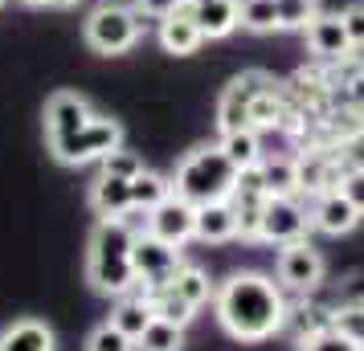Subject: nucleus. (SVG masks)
I'll use <instances>...</instances> for the list:
<instances>
[{"label":"nucleus","mask_w":364,"mask_h":351,"mask_svg":"<svg viewBox=\"0 0 364 351\" xmlns=\"http://www.w3.org/2000/svg\"><path fill=\"white\" fill-rule=\"evenodd\" d=\"M213 306L221 327L242 343H262L287 323L282 290L266 274H233L230 282L217 290Z\"/></svg>","instance_id":"f257e3e1"},{"label":"nucleus","mask_w":364,"mask_h":351,"mask_svg":"<svg viewBox=\"0 0 364 351\" xmlns=\"http://www.w3.org/2000/svg\"><path fill=\"white\" fill-rule=\"evenodd\" d=\"M217 127L230 131H287V82L266 69L237 74L217 102Z\"/></svg>","instance_id":"f03ea898"},{"label":"nucleus","mask_w":364,"mask_h":351,"mask_svg":"<svg viewBox=\"0 0 364 351\" xmlns=\"http://www.w3.org/2000/svg\"><path fill=\"white\" fill-rule=\"evenodd\" d=\"M132 241L135 233L127 229L123 217L99 221V229L90 233V253H86V278L99 294H115L123 299L135 286V269H132Z\"/></svg>","instance_id":"7ed1b4c3"},{"label":"nucleus","mask_w":364,"mask_h":351,"mask_svg":"<svg viewBox=\"0 0 364 351\" xmlns=\"http://www.w3.org/2000/svg\"><path fill=\"white\" fill-rule=\"evenodd\" d=\"M237 176L242 172L225 160L221 143H213V147H197L184 155L176 176H172V192L200 208V204H213V201H230L233 188H237Z\"/></svg>","instance_id":"20e7f679"},{"label":"nucleus","mask_w":364,"mask_h":351,"mask_svg":"<svg viewBox=\"0 0 364 351\" xmlns=\"http://www.w3.org/2000/svg\"><path fill=\"white\" fill-rule=\"evenodd\" d=\"M86 45L102 57H115V53H127L139 45L144 37V13L135 4H119V0H102L90 9V17L82 25Z\"/></svg>","instance_id":"39448f33"},{"label":"nucleus","mask_w":364,"mask_h":351,"mask_svg":"<svg viewBox=\"0 0 364 351\" xmlns=\"http://www.w3.org/2000/svg\"><path fill=\"white\" fill-rule=\"evenodd\" d=\"M115 147H123V127L115 118L95 115L90 123H82L78 131H70L66 139L50 143L53 160L66 167H82V164H99L102 155H111Z\"/></svg>","instance_id":"423d86ee"},{"label":"nucleus","mask_w":364,"mask_h":351,"mask_svg":"<svg viewBox=\"0 0 364 351\" xmlns=\"http://www.w3.org/2000/svg\"><path fill=\"white\" fill-rule=\"evenodd\" d=\"M181 266L184 262H181V250L176 245H168V241H160V237H151V233H135L132 269H135V286H144V294L168 286Z\"/></svg>","instance_id":"0eeeda50"},{"label":"nucleus","mask_w":364,"mask_h":351,"mask_svg":"<svg viewBox=\"0 0 364 351\" xmlns=\"http://www.w3.org/2000/svg\"><path fill=\"white\" fill-rule=\"evenodd\" d=\"M307 225H311V217L303 213V204L295 196H266L262 221H258V241L291 245V241H303L307 237Z\"/></svg>","instance_id":"6e6552de"},{"label":"nucleus","mask_w":364,"mask_h":351,"mask_svg":"<svg viewBox=\"0 0 364 351\" xmlns=\"http://www.w3.org/2000/svg\"><path fill=\"white\" fill-rule=\"evenodd\" d=\"M193 229H197V204H188L176 192L148 213V233L168 241V245H176V250H181L184 241H193Z\"/></svg>","instance_id":"1a4fd4ad"},{"label":"nucleus","mask_w":364,"mask_h":351,"mask_svg":"<svg viewBox=\"0 0 364 351\" xmlns=\"http://www.w3.org/2000/svg\"><path fill=\"white\" fill-rule=\"evenodd\" d=\"M279 282L287 290H299V294H307L315 286L323 282V257L319 250L307 245V237L303 241H291V245H282L279 253Z\"/></svg>","instance_id":"9d476101"},{"label":"nucleus","mask_w":364,"mask_h":351,"mask_svg":"<svg viewBox=\"0 0 364 351\" xmlns=\"http://www.w3.org/2000/svg\"><path fill=\"white\" fill-rule=\"evenodd\" d=\"M303 41H307V50H311L315 62H340L348 53H356L352 41H348V33H344L340 13H319V17L303 29Z\"/></svg>","instance_id":"9b49d317"},{"label":"nucleus","mask_w":364,"mask_h":351,"mask_svg":"<svg viewBox=\"0 0 364 351\" xmlns=\"http://www.w3.org/2000/svg\"><path fill=\"white\" fill-rule=\"evenodd\" d=\"M90 118H95V111H90V102H86L82 94L58 90V94H50V102H46V139L58 143V139H66L70 131H78L82 123H90Z\"/></svg>","instance_id":"f8f14e48"},{"label":"nucleus","mask_w":364,"mask_h":351,"mask_svg":"<svg viewBox=\"0 0 364 351\" xmlns=\"http://www.w3.org/2000/svg\"><path fill=\"white\" fill-rule=\"evenodd\" d=\"M360 208L348 201L340 188H331V192H319L311 204V225L319 229V233H328V237H344L352 233L356 225H360Z\"/></svg>","instance_id":"ddd939ff"},{"label":"nucleus","mask_w":364,"mask_h":351,"mask_svg":"<svg viewBox=\"0 0 364 351\" xmlns=\"http://www.w3.org/2000/svg\"><path fill=\"white\" fill-rule=\"evenodd\" d=\"M205 41H221L237 29V0H184Z\"/></svg>","instance_id":"4468645a"},{"label":"nucleus","mask_w":364,"mask_h":351,"mask_svg":"<svg viewBox=\"0 0 364 351\" xmlns=\"http://www.w3.org/2000/svg\"><path fill=\"white\" fill-rule=\"evenodd\" d=\"M156 37H160L164 53H176V57H188V53H197L200 45H205V33L197 29V21H193V13H188V9H176L172 17L160 21Z\"/></svg>","instance_id":"2eb2a0df"},{"label":"nucleus","mask_w":364,"mask_h":351,"mask_svg":"<svg viewBox=\"0 0 364 351\" xmlns=\"http://www.w3.org/2000/svg\"><path fill=\"white\" fill-rule=\"evenodd\" d=\"M197 241H209V245H221V241H233L237 237V213H233L230 201H213L197 208V229H193Z\"/></svg>","instance_id":"dca6fc26"},{"label":"nucleus","mask_w":364,"mask_h":351,"mask_svg":"<svg viewBox=\"0 0 364 351\" xmlns=\"http://www.w3.org/2000/svg\"><path fill=\"white\" fill-rule=\"evenodd\" d=\"M90 208L99 213V221L123 217L132 208V180H119V176H102L99 172V180L90 188Z\"/></svg>","instance_id":"f3484780"},{"label":"nucleus","mask_w":364,"mask_h":351,"mask_svg":"<svg viewBox=\"0 0 364 351\" xmlns=\"http://www.w3.org/2000/svg\"><path fill=\"white\" fill-rule=\"evenodd\" d=\"M0 351H53V331L37 318H21L0 335Z\"/></svg>","instance_id":"a211bd4d"},{"label":"nucleus","mask_w":364,"mask_h":351,"mask_svg":"<svg viewBox=\"0 0 364 351\" xmlns=\"http://www.w3.org/2000/svg\"><path fill=\"white\" fill-rule=\"evenodd\" d=\"M221 151L237 172H250V167L262 164V135L258 131H230L221 135Z\"/></svg>","instance_id":"6ab92c4d"},{"label":"nucleus","mask_w":364,"mask_h":351,"mask_svg":"<svg viewBox=\"0 0 364 351\" xmlns=\"http://www.w3.org/2000/svg\"><path fill=\"white\" fill-rule=\"evenodd\" d=\"M151 306V318H164V323H176V327H188L193 315H197V306H188V302L172 290V286H160V290H148L144 294Z\"/></svg>","instance_id":"aec40b11"},{"label":"nucleus","mask_w":364,"mask_h":351,"mask_svg":"<svg viewBox=\"0 0 364 351\" xmlns=\"http://www.w3.org/2000/svg\"><path fill=\"white\" fill-rule=\"evenodd\" d=\"M262 188L266 196H295L299 192V164L295 160H262Z\"/></svg>","instance_id":"412c9836"},{"label":"nucleus","mask_w":364,"mask_h":351,"mask_svg":"<svg viewBox=\"0 0 364 351\" xmlns=\"http://www.w3.org/2000/svg\"><path fill=\"white\" fill-rule=\"evenodd\" d=\"M172 196V180H164V176H156V172H139L132 180V208H139V213H151L160 201H168Z\"/></svg>","instance_id":"4be33fe9"},{"label":"nucleus","mask_w":364,"mask_h":351,"mask_svg":"<svg viewBox=\"0 0 364 351\" xmlns=\"http://www.w3.org/2000/svg\"><path fill=\"white\" fill-rule=\"evenodd\" d=\"M111 323H115L119 331L127 335V339H139L144 335V327L151 323V306H148V299L139 294V299H119V306L111 311Z\"/></svg>","instance_id":"5701e85b"},{"label":"nucleus","mask_w":364,"mask_h":351,"mask_svg":"<svg viewBox=\"0 0 364 351\" xmlns=\"http://www.w3.org/2000/svg\"><path fill=\"white\" fill-rule=\"evenodd\" d=\"M237 29H246V33H274L279 29L274 0H237Z\"/></svg>","instance_id":"b1692460"},{"label":"nucleus","mask_w":364,"mask_h":351,"mask_svg":"<svg viewBox=\"0 0 364 351\" xmlns=\"http://www.w3.org/2000/svg\"><path fill=\"white\" fill-rule=\"evenodd\" d=\"M168 286H172L188 306H197V311L209 302V294H213V290H209V278H205V269H197V266H181L176 274H172V282Z\"/></svg>","instance_id":"393cba45"},{"label":"nucleus","mask_w":364,"mask_h":351,"mask_svg":"<svg viewBox=\"0 0 364 351\" xmlns=\"http://www.w3.org/2000/svg\"><path fill=\"white\" fill-rule=\"evenodd\" d=\"M135 343H139V351H181L184 347V327L164 323V318H151Z\"/></svg>","instance_id":"a878e982"},{"label":"nucleus","mask_w":364,"mask_h":351,"mask_svg":"<svg viewBox=\"0 0 364 351\" xmlns=\"http://www.w3.org/2000/svg\"><path fill=\"white\" fill-rule=\"evenodd\" d=\"M282 33H303L315 17H319V0H274Z\"/></svg>","instance_id":"bb28decb"},{"label":"nucleus","mask_w":364,"mask_h":351,"mask_svg":"<svg viewBox=\"0 0 364 351\" xmlns=\"http://www.w3.org/2000/svg\"><path fill=\"white\" fill-rule=\"evenodd\" d=\"M99 164H102V176H119V180H135L144 172V160L127 147H115L111 155H102Z\"/></svg>","instance_id":"cd10ccee"},{"label":"nucleus","mask_w":364,"mask_h":351,"mask_svg":"<svg viewBox=\"0 0 364 351\" xmlns=\"http://www.w3.org/2000/svg\"><path fill=\"white\" fill-rule=\"evenodd\" d=\"M86 351H135V339H127L115 323H102L99 331H90Z\"/></svg>","instance_id":"c85d7f7f"},{"label":"nucleus","mask_w":364,"mask_h":351,"mask_svg":"<svg viewBox=\"0 0 364 351\" xmlns=\"http://www.w3.org/2000/svg\"><path fill=\"white\" fill-rule=\"evenodd\" d=\"M331 327L344 335V339L360 343V339H364V302H356V306H344L340 315H331Z\"/></svg>","instance_id":"c756f323"},{"label":"nucleus","mask_w":364,"mask_h":351,"mask_svg":"<svg viewBox=\"0 0 364 351\" xmlns=\"http://www.w3.org/2000/svg\"><path fill=\"white\" fill-rule=\"evenodd\" d=\"M303 351H360V347L352 339H344L336 327H323V331H315L303 339Z\"/></svg>","instance_id":"7c9ffc66"},{"label":"nucleus","mask_w":364,"mask_h":351,"mask_svg":"<svg viewBox=\"0 0 364 351\" xmlns=\"http://www.w3.org/2000/svg\"><path fill=\"white\" fill-rule=\"evenodd\" d=\"M340 21H344V33L352 41V50H364V0L348 4L344 13H340Z\"/></svg>","instance_id":"2f4dec72"},{"label":"nucleus","mask_w":364,"mask_h":351,"mask_svg":"<svg viewBox=\"0 0 364 351\" xmlns=\"http://www.w3.org/2000/svg\"><path fill=\"white\" fill-rule=\"evenodd\" d=\"M340 192H344L348 201H352V204H356V208L364 213V164H360V167H352L344 180H340Z\"/></svg>","instance_id":"473e14b6"},{"label":"nucleus","mask_w":364,"mask_h":351,"mask_svg":"<svg viewBox=\"0 0 364 351\" xmlns=\"http://www.w3.org/2000/svg\"><path fill=\"white\" fill-rule=\"evenodd\" d=\"M135 9L151 21H164V17H172L176 9H184V0H135Z\"/></svg>","instance_id":"72a5a7b5"},{"label":"nucleus","mask_w":364,"mask_h":351,"mask_svg":"<svg viewBox=\"0 0 364 351\" xmlns=\"http://www.w3.org/2000/svg\"><path fill=\"white\" fill-rule=\"evenodd\" d=\"M21 4H29V9H46V4H53V0H21Z\"/></svg>","instance_id":"f704fd0d"},{"label":"nucleus","mask_w":364,"mask_h":351,"mask_svg":"<svg viewBox=\"0 0 364 351\" xmlns=\"http://www.w3.org/2000/svg\"><path fill=\"white\" fill-rule=\"evenodd\" d=\"M53 4H62V9H74V4H78V0H53Z\"/></svg>","instance_id":"c9c22d12"},{"label":"nucleus","mask_w":364,"mask_h":351,"mask_svg":"<svg viewBox=\"0 0 364 351\" xmlns=\"http://www.w3.org/2000/svg\"><path fill=\"white\" fill-rule=\"evenodd\" d=\"M356 347H360V351H364V339H360V343H356Z\"/></svg>","instance_id":"e433bc0d"},{"label":"nucleus","mask_w":364,"mask_h":351,"mask_svg":"<svg viewBox=\"0 0 364 351\" xmlns=\"http://www.w3.org/2000/svg\"><path fill=\"white\" fill-rule=\"evenodd\" d=\"M0 9H4V0H0Z\"/></svg>","instance_id":"4c0bfd02"}]
</instances>
